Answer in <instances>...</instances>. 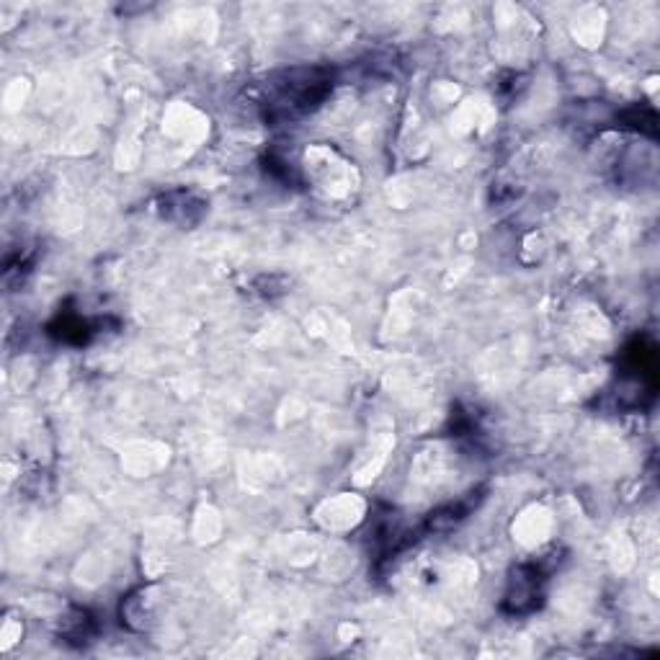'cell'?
Masks as SVG:
<instances>
[{
    "label": "cell",
    "mask_w": 660,
    "mask_h": 660,
    "mask_svg": "<svg viewBox=\"0 0 660 660\" xmlns=\"http://www.w3.org/2000/svg\"><path fill=\"white\" fill-rule=\"evenodd\" d=\"M539 573L537 568H519L511 578V591L506 596V606L514 614H526L537 609L539 601Z\"/></svg>",
    "instance_id": "obj_1"
}]
</instances>
